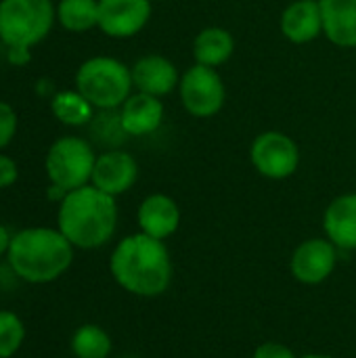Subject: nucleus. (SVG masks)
<instances>
[{"label":"nucleus","instance_id":"nucleus-7","mask_svg":"<svg viewBox=\"0 0 356 358\" xmlns=\"http://www.w3.org/2000/svg\"><path fill=\"white\" fill-rule=\"evenodd\" d=\"M178 94L185 111L193 117H212L225 107L227 101V88L220 73L214 67L199 63L180 76Z\"/></svg>","mask_w":356,"mask_h":358},{"label":"nucleus","instance_id":"nucleus-8","mask_svg":"<svg viewBox=\"0 0 356 358\" xmlns=\"http://www.w3.org/2000/svg\"><path fill=\"white\" fill-rule=\"evenodd\" d=\"M250 162L260 176L271 180H285L296 174L300 166V147L285 132L266 130L252 141Z\"/></svg>","mask_w":356,"mask_h":358},{"label":"nucleus","instance_id":"nucleus-2","mask_svg":"<svg viewBox=\"0 0 356 358\" xmlns=\"http://www.w3.org/2000/svg\"><path fill=\"white\" fill-rule=\"evenodd\" d=\"M76 248L59 229L29 227L10 237L6 264L19 281L48 285L59 281L73 264Z\"/></svg>","mask_w":356,"mask_h":358},{"label":"nucleus","instance_id":"nucleus-17","mask_svg":"<svg viewBox=\"0 0 356 358\" xmlns=\"http://www.w3.org/2000/svg\"><path fill=\"white\" fill-rule=\"evenodd\" d=\"M323 36L340 46L356 48V0H319Z\"/></svg>","mask_w":356,"mask_h":358},{"label":"nucleus","instance_id":"nucleus-10","mask_svg":"<svg viewBox=\"0 0 356 358\" xmlns=\"http://www.w3.org/2000/svg\"><path fill=\"white\" fill-rule=\"evenodd\" d=\"M151 0H99V29L109 38H132L151 19Z\"/></svg>","mask_w":356,"mask_h":358},{"label":"nucleus","instance_id":"nucleus-5","mask_svg":"<svg viewBox=\"0 0 356 358\" xmlns=\"http://www.w3.org/2000/svg\"><path fill=\"white\" fill-rule=\"evenodd\" d=\"M57 19L52 0H0V40L8 48L42 42Z\"/></svg>","mask_w":356,"mask_h":358},{"label":"nucleus","instance_id":"nucleus-16","mask_svg":"<svg viewBox=\"0 0 356 358\" xmlns=\"http://www.w3.org/2000/svg\"><path fill=\"white\" fill-rule=\"evenodd\" d=\"M281 34L294 44H308L323 34V17L319 0H294L279 19Z\"/></svg>","mask_w":356,"mask_h":358},{"label":"nucleus","instance_id":"nucleus-23","mask_svg":"<svg viewBox=\"0 0 356 358\" xmlns=\"http://www.w3.org/2000/svg\"><path fill=\"white\" fill-rule=\"evenodd\" d=\"M15 130H17V113L8 103L0 101V149H4L13 141Z\"/></svg>","mask_w":356,"mask_h":358},{"label":"nucleus","instance_id":"nucleus-15","mask_svg":"<svg viewBox=\"0 0 356 358\" xmlns=\"http://www.w3.org/2000/svg\"><path fill=\"white\" fill-rule=\"evenodd\" d=\"M120 126L128 136L153 134L164 122V103L145 92L130 94L120 107Z\"/></svg>","mask_w":356,"mask_h":358},{"label":"nucleus","instance_id":"nucleus-24","mask_svg":"<svg viewBox=\"0 0 356 358\" xmlns=\"http://www.w3.org/2000/svg\"><path fill=\"white\" fill-rule=\"evenodd\" d=\"M252 358H300L290 346L281 342H262L256 346Z\"/></svg>","mask_w":356,"mask_h":358},{"label":"nucleus","instance_id":"nucleus-6","mask_svg":"<svg viewBox=\"0 0 356 358\" xmlns=\"http://www.w3.org/2000/svg\"><path fill=\"white\" fill-rule=\"evenodd\" d=\"M94 162L97 155L90 143L78 136H63L50 145L44 159V168L50 185L69 193L90 185Z\"/></svg>","mask_w":356,"mask_h":358},{"label":"nucleus","instance_id":"nucleus-22","mask_svg":"<svg viewBox=\"0 0 356 358\" xmlns=\"http://www.w3.org/2000/svg\"><path fill=\"white\" fill-rule=\"evenodd\" d=\"M27 336L25 323L13 310H0V358H13Z\"/></svg>","mask_w":356,"mask_h":358},{"label":"nucleus","instance_id":"nucleus-19","mask_svg":"<svg viewBox=\"0 0 356 358\" xmlns=\"http://www.w3.org/2000/svg\"><path fill=\"white\" fill-rule=\"evenodd\" d=\"M69 348L73 358H109L113 340L101 325L84 323L71 334Z\"/></svg>","mask_w":356,"mask_h":358},{"label":"nucleus","instance_id":"nucleus-1","mask_svg":"<svg viewBox=\"0 0 356 358\" xmlns=\"http://www.w3.org/2000/svg\"><path fill=\"white\" fill-rule=\"evenodd\" d=\"M109 273L126 294L147 300L159 298L174 279L172 254L166 241L138 231L115 243L109 256Z\"/></svg>","mask_w":356,"mask_h":358},{"label":"nucleus","instance_id":"nucleus-11","mask_svg":"<svg viewBox=\"0 0 356 358\" xmlns=\"http://www.w3.org/2000/svg\"><path fill=\"white\" fill-rule=\"evenodd\" d=\"M136 178H138L136 159L126 151L111 149L97 155L90 185L111 197H120L134 187Z\"/></svg>","mask_w":356,"mask_h":358},{"label":"nucleus","instance_id":"nucleus-18","mask_svg":"<svg viewBox=\"0 0 356 358\" xmlns=\"http://www.w3.org/2000/svg\"><path fill=\"white\" fill-rule=\"evenodd\" d=\"M235 52V38L229 29L212 25L204 27L193 40V57L195 63L206 67H220L225 65Z\"/></svg>","mask_w":356,"mask_h":358},{"label":"nucleus","instance_id":"nucleus-9","mask_svg":"<svg viewBox=\"0 0 356 358\" xmlns=\"http://www.w3.org/2000/svg\"><path fill=\"white\" fill-rule=\"evenodd\" d=\"M340 250L327 237L304 239L290 258V273L302 285H321L338 268Z\"/></svg>","mask_w":356,"mask_h":358},{"label":"nucleus","instance_id":"nucleus-3","mask_svg":"<svg viewBox=\"0 0 356 358\" xmlns=\"http://www.w3.org/2000/svg\"><path fill=\"white\" fill-rule=\"evenodd\" d=\"M120 210L115 197L92 185L69 191L57 212V229L76 250H99L107 245L118 231Z\"/></svg>","mask_w":356,"mask_h":358},{"label":"nucleus","instance_id":"nucleus-12","mask_svg":"<svg viewBox=\"0 0 356 358\" xmlns=\"http://www.w3.org/2000/svg\"><path fill=\"white\" fill-rule=\"evenodd\" d=\"M136 224L141 233L159 241H168L180 227V208L170 195L151 193L136 210Z\"/></svg>","mask_w":356,"mask_h":358},{"label":"nucleus","instance_id":"nucleus-26","mask_svg":"<svg viewBox=\"0 0 356 358\" xmlns=\"http://www.w3.org/2000/svg\"><path fill=\"white\" fill-rule=\"evenodd\" d=\"M10 233H8V229L0 222V256H6V252H8V245H10Z\"/></svg>","mask_w":356,"mask_h":358},{"label":"nucleus","instance_id":"nucleus-4","mask_svg":"<svg viewBox=\"0 0 356 358\" xmlns=\"http://www.w3.org/2000/svg\"><path fill=\"white\" fill-rule=\"evenodd\" d=\"M130 67L113 57H92L78 67L76 90L94 109H118L132 94Z\"/></svg>","mask_w":356,"mask_h":358},{"label":"nucleus","instance_id":"nucleus-13","mask_svg":"<svg viewBox=\"0 0 356 358\" xmlns=\"http://www.w3.org/2000/svg\"><path fill=\"white\" fill-rule=\"evenodd\" d=\"M130 73L136 92L153 94L157 99L170 94L180 82L176 65L164 55H145L136 59L130 67Z\"/></svg>","mask_w":356,"mask_h":358},{"label":"nucleus","instance_id":"nucleus-20","mask_svg":"<svg viewBox=\"0 0 356 358\" xmlns=\"http://www.w3.org/2000/svg\"><path fill=\"white\" fill-rule=\"evenodd\" d=\"M57 19L67 31H88L99 27V0H61Z\"/></svg>","mask_w":356,"mask_h":358},{"label":"nucleus","instance_id":"nucleus-25","mask_svg":"<svg viewBox=\"0 0 356 358\" xmlns=\"http://www.w3.org/2000/svg\"><path fill=\"white\" fill-rule=\"evenodd\" d=\"M19 178V170L15 159H10L8 155L0 153V189H8L17 182Z\"/></svg>","mask_w":356,"mask_h":358},{"label":"nucleus","instance_id":"nucleus-14","mask_svg":"<svg viewBox=\"0 0 356 358\" xmlns=\"http://www.w3.org/2000/svg\"><path fill=\"white\" fill-rule=\"evenodd\" d=\"M323 233L340 252L356 250V191L329 201L323 214Z\"/></svg>","mask_w":356,"mask_h":358},{"label":"nucleus","instance_id":"nucleus-21","mask_svg":"<svg viewBox=\"0 0 356 358\" xmlns=\"http://www.w3.org/2000/svg\"><path fill=\"white\" fill-rule=\"evenodd\" d=\"M50 109L55 113V117L61 124L67 126H84L92 120V105L78 92V90H63L59 94H55Z\"/></svg>","mask_w":356,"mask_h":358},{"label":"nucleus","instance_id":"nucleus-27","mask_svg":"<svg viewBox=\"0 0 356 358\" xmlns=\"http://www.w3.org/2000/svg\"><path fill=\"white\" fill-rule=\"evenodd\" d=\"M10 52H8V59L13 61V63H25L27 59H29V55H27V48H8Z\"/></svg>","mask_w":356,"mask_h":358},{"label":"nucleus","instance_id":"nucleus-28","mask_svg":"<svg viewBox=\"0 0 356 358\" xmlns=\"http://www.w3.org/2000/svg\"><path fill=\"white\" fill-rule=\"evenodd\" d=\"M300 358H336L332 357V355H321V352H308V355H304V357Z\"/></svg>","mask_w":356,"mask_h":358}]
</instances>
